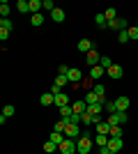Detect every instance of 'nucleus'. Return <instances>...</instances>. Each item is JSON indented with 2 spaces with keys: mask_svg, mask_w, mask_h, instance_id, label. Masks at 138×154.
Returning a JSON list of instances; mask_svg holds the SVG:
<instances>
[{
  "mask_svg": "<svg viewBox=\"0 0 138 154\" xmlns=\"http://www.w3.org/2000/svg\"><path fill=\"white\" fill-rule=\"evenodd\" d=\"M90 149H92V138H90V134H83L78 140H76V152L78 154H87Z\"/></svg>",
  "mask_w": 138,
  "mask_h": 154,
  "instance_id": "nucleus-1",
  "label": "nucleus"
},
{
  "mask_svg": "<svg viewBox=\"0 0 138 154\" xmlns=\"http://www.w3.org/2000/svg\"><path fill=\"white\" fill-rule=\"evenodd\" d=\"M127 120H129V115H127V113H122V110H118V113H113L106 122L111 124V127H115V124H127Z\"/></svg>",
  "mask_w": 138,
  "mask_h": 154,
  "instance_id": "nucleus-2",
  "label": "nucleus"
},
{
  "mask_svg": "<svg viewBox=\"0 0 138 154\" xmlns=\"http://www.w3.org/2000/svg\"><path fill=\"white\" fill-rule=\"evenodd\" d=\"M60 154H76V140H72V138H67L62 145H60V149H58Z\"/></svg>",
  "mask_w": 138,
  "mask_h": 154,
  "instance_id": "nucleus-3",
  "label": "nucleus"
},
{
  "mask_svg": "<svg viewBox=\"0 0 138 154\" xmlns=\"http://www.w3.org/2000/svg\"><path fill=\"white\" fill-rule=\"evenodd\" d=\"M106 28H113V30H118V32H124V30H129L127 28V21L124 19H115V21H111Z\"/></svg>",
  "mask_w": 138,
  "mask_h": 154,
  "instance_id": "nucleus-4",
  "label": "nucleus"
},
{
  "mask_svg": "<svg viewBox=\"0 0 138 154\" xmlns=\"http://www.w3.org/2000/svg\"><path fill=\"white\" fill-rule=\"evenodd\" d=\"M106 147L111 149V152H120V149L124 147V143H122V138H108V145Z\"/></svg>",
  "mask_w": 138,
  "mask_h": 154,
  "instance_id": "nucleus-5",
  "label": "nucleus"
},
{
  "mask_svg": "<svg viewBox=\"0 0 138 154\" xmlns=\"http://www.w3.org/2000/svg\"><path fill=\"white\" fill-rule=\"evenodd\" d=\"M85 60H87V64H90V67H97V64L101 62V55H99V53L94 51V48H92V51L85 55Z\"/></svg>",
  "mask_w": 138,
  "mask_h": 154,
  "instance_id": "nucleus-6",
  "label": "nucleus"
},
{
  "mask_svg": "<svg viewBox=\"0 0 138 154\" xmlns=\"http://www.w3.org/2000/svg\"><path fill=\"white\" fill-rule=\"evenodd\" d=\"M65 136H67V138H72V140H78V124H67Z\"/></svg>",
  "mask_w": 138,
  "mask_h": 154,
  "instance_id": "nucleus-7",
  "label": "nucleus"
},
{
  "mask_svg": "<svg viewBox=\"0 0 138 154\" xmlns=\"http://www.w3.org/2000/svg\"><path fill=\"white\" fill-rule=\"evenodd\" d=\"M106 74H108L111 78H115V81H118V78H122V76H124V69H122L120 64H113V67H111L108 71H106Z\"/></svg>",
  "mask_w": 138,
  "mask_h": 154,
  "instance_id": "nucleus-8",
  "label": "nucleus"
},
{
  "mask_svg": "<svg viewBox=\"0 0 138 154\" xmlns=\"http://www.w3.org/2000/svg\"><path fill=\"white\" fill-rule=\"evenodd\" d=\"M72 108H74V113H76V115H83V113H87V103H85V99H78L76 103H72Z\"/></svg>",
  "mask_w": 138,
  "mask_h": 154,
  "instance_id": "nucleus-9",
  "label": "nucleus"
},
{
  "mask_svg": "<svg viewBox=\"0 0 138 154\" xmlns=\"http://www.w3.org/2000/svg\"><path fill=\"white\" fill-rule=\"evenodd\" d=\"M115 108L127 113V108H129V97H118V99H115Z\"/></svg>",
  "mask_w": 138,
  "mask_h": 154,
  "instance_id": "nucleus-10",
  "label": "nucleus"
},
{
  "mask_svg": "<svg viewBox=\"0 0 138 154\" xmlns=\"http://www.w3.org/2000/svg\"><path fill=\"white\" fill-rule=\"evenodd\" d=\"M53 106H58V108H62V106H69V97H67L65 92L55 94V103H53Z\"/></svg>",
  "mask_w": 138,
  "mask_h": 154,
  "instance_id": "nucleus-11",
  "label": "nucleus"
},
{
  "mask_svg": "<svg viewBox=\"0 0 138 154\" xmlns=\"http://www.w3.org/2000/svg\"><path fill=\"white\" fill-rule=\"evenodd\" d=\"M48 140H51V143H55V145L60 147V145H62V143L67 140V136H65V134H58V131H53V134L48 136Z\"/></svg>",
  "mask_w": 138,
  "mask_h": 154,
  "instance_id": "nucleus-12",
  "label": "nucleus"
},
{
  "mask_svg": "<svg viewBox=\"0 0 138 154\" xmlns=\"http://www.w3.org/2000/svg\"><path fill=\"white\" fill-rule=\"evenodd\" d=\"M92 92H94V94L99 97V101H101V103H106V99H104V97H106V88H104L101 83H97V85H94V88H92Z\"/></svg>",
  "mask_w": 138,
  "mask_h": 154,
  "instance_id": "nucleus-13",
  "label": "nucleus"
},
{
  "mask_svg": "<svg viewBox=\"0 0 138 154\" xmlns=\"http://www.w3.org/2000/svg\"><path fill=\"white\" fill-rule=\"evenodd\" d=\"M51 19L55 21V23H62V21H65L67 16H65V12H62L60 7H55V9H53V12H51Z\"/></svg>",
  "mask_w": 138,
  "mask_h": 154,
  "instance_id": "nucleus-14",
  "label": "nucleus"
},
{
  "mask_svg": "<svg viewBox=\"0 0 138 154\" xmlns=\"http://www.w3.org/2000/svg\"><path fill=\"white\" fill-rule=\"evenodd\" d=\"M104 74H106V69H101L99 64H97V67H92V69H90V78H92V81H99V78L104 76Z\"/></svg>",
  "mask_w": 138,
  "mask_h": 154,
  "instance_id": "nucleus-15",
  "label": "nucleus"
},
{
  "mask_svg": "<svg viewBox=\"0 0 138 154\" xmlns=\"http://www.w3.org/2000/svg\"><path fill=\"white\" fill-rule=\"evenodd\" d=\"M78 51L87 55V53L92 51V42H90V39H81V42H78Z\"/></svg>",
  "mask_w": 138,
  "mask_h": 154,
  "instance_id": "nucleus-16",
  "label": "nucleus"
},
{
  "mask_svg": "<svg viewBox=\"0 0 138 154\" xmlns=\"http://www.w3.org/2000/svg\"><path fill=\"white\" fill-rule=\"evenodd\" d=\"M16 9H19L21 14H30V2H28V0H19V2H16Z\"/></svg>",
  "mask_w": 138,
  "mask_h": 154,
  "instance_id": "nucleus-17",
  "label": "nucleus"
},
{
  "mask_svg": "<svg viewBox=\"0 0 138 154\" xmlns=\"http://www.w3.org/2000/svg\"><path fill=\"white\" fill-rule=\"evenodd\" d=\"M41 106H51V103H55V94H51V92H46V94H41Z\"/></svg>",
  "mask_w": 138,
  "mask_h": 154,
  "instance_id": "nucleus-18",
  "label": "nucleus"
},
{
  "mask_svg": "<svg viewBox=\"0 0 138 154\" xmlns=\"http://www.w3.org/2000/svg\"><path fill=\"white\" fill-rule=\"evenodd\" d=\"M108 131H111V124H108V122H101V120H99V122H97V134L108 136Z\"/></svg>",
  "mask_w": 138,
  "mask_h": 154,
  "instance_id": "nucleus-19",
  "label": "nucleus"
},
{
  "mask_svg": "<svg viewBox=\"0 0 138 154\" xmlns=\"http://www.w3.org/2000/svg\"><path fill=\"white\" fill-rule=\"evenodd\" d=\"M108 136H111V138H122V124H115V127H111Z\"/></svg>",
  "mask_w": 138,
  "mask_h": 154,
  "instance_id": "nucleus-20",
  "label": "nucleus"
},
{
  "mask_svg": "<svg viewBox=\"0 0 138 154\" xmlns=\"http://www.w3.org/2000/svg\"><path fill=\"white\" fill-rule=\"evenodd\" d=\"M9 9H12V7H9V2H7V0H2V2H0V16H2V19H7V16H9Z\"/></svg>",
  "mask_w": 138,
  "mask_h": 154,
  "instance_id": "nucleus-21",
  "label": "nucleus"
},
{
  "mask_svg": "<svg viewBox=\"0 0 138 154\" xmlns=\"http://www.w3.org/2000/svg\"><path fill=\"white\" fill-rule=\"evenodd\" d=\"M67 78L78 83V81H81V71H78V69H72V67H69V71H67Z\"/></svg>",
  "mask_w": 138,
  "mask_h": 154,
  "instance_id": "nucleus-22",
  "label": "nucleus"
},
{
  "mask_svg": "<svg viewBox=\"0 0 138 154\" xmlns=\"http://www.w3.org/2000/svg\"><path fill=\"white\" fill-rule=\"evenodd\" d=\"M81 122L90 127V124H94V122H97V117H94V115H90V113H83V115H81Z\"/></svg>",
  "mask_w": 138,
  "mask_h": 154,
  "instance_id": "nucleus-23",
  "label": "nucleus"
},
{
  "mask_svg": "<svg viewBox=\"0 0 138 154\" xmlns=\"http://www.w3.org/2000/svg\"><path fill=\"white\" fill-rule=\"evenodd\" d=\"M99 67L108 71V69H111V67H113V60L108 58V55H101V62H99Z\"/></svg>",
  "mask_w": 138,
  "mask_h": 154,
  "instance_id": "nucleus-24",
  "label": "nucleus"
},
{
  "mask_svg": "<svg viewBox=\"0 0 138 154\" xmlns=\"http://www.w3.org/2000/svg\"><path fill=\"white\" fill-rule=\"evenodd\" d=\"M85 103L92 106V103H101V101H99V97L94 94V92H87V94H85Z\"/></svg>",
  "mask_w": 138,
  "mask_h": 154,
  "instance_id": "nucleus-25",
  "label": "nucleus"
},
{
  "mask_svg": "<svg viewBox=\"0 0 138 154\" xmlns=\"http://www.w3.org/2000/svg\"><path fill=\"white\" fill-rule=\"evenodd\" d=\"M94 23H97L99 28H106V26H108V21H106L104 12H101V14H97V16H94Z\"/></svg>",
  "mask_w": 138,
  "mask_h": 154,
  "instance_id": "nucleus-26",
  "label": "nucleus"
},
{
  "mask_svg": "<svg viewBox=\"0 0 138 154\" xmlns=\"http://www.w3.org/2000/svg\"><path fill=\"white\" fill-rule=\"evenodd\" d=\"M60 115H62V120H67V117L74 115V108L72 106H62V108H60Z\"/></svg>",
  "mask_w": 138,
  "mask_h": 154,
  "instance_id": "nucleus-27",
  "label": "nucleus"
},
{
  "mask_svg": "<svg viewBox=\"0 0 138 154\" xmlns=\"http://www.w3.org/2000/svg\"><path fill=\"white\" fill-rule=\"evenodd\" d=\"M58 145H55V143H51V140H46L44 143V152H48V154H53V152H58Z\"/></svg>",
  "mask_w": 138,
  "mask_h": 154,
  "instance_id": "nucleus-28",
  "label": "nucleus"
},
{
  "mask_svg": "<svg viewBox=\"0 0 138 154\" xmlns=\"http://www.w3.org/2000/svg\"><path fill=\"white\" fill-rule=\"evenodd\" d=\"M65 129H67V120H60V122H55L53 131H58V134H65Z\"/></svg>",
  "mask_w": 138,
  "mask_h": 154,
  "instance_id": "nucleus-29",
  "label": "nucleus"
},
{
  "mask_svg": "<svg viewBox=\"0 0 138 154\" xmlns=\"http://www.w3.org/2000/svg\"><path fill=\"white\" fill-rule=\"evenodd\" d=\"M30 23H32V26H41V23H44V16H41V14H32V16H30Z\"/></svg>",
  "mask_w": 138,
  "mask_h": 154,
  "instance_id": "nucleus-30",
  "label": "nucleus"
},
{
  "mask_svg": "<svg viewBox=\"0 0 138 154\" xmlns=\"http://www.w3.org/2000/svg\"><path fill=\"white\" fill-rule=\"evenodd\" d=\"M0 28H2V30H9L12 32V28H14V23L9 19H0Z\"/></svg>",
  "mask_w": 138,
  "mask_h": 154,
  "instance_id": "nucleus-31",
  "label": "nucleus"
},
{
  "mask_svg": "<svg viewBox=\"0 0 138 154\" xmlns=\"http://www.w3.org/2000/svg\"><path fill=\"white\" fill-rule=\"evenodd\" d=\"M69 83V78L65 76V74H58V78H55V85H58V88H62V85H67Z\"/></svg>",
  "mask_w": 138,
  "mask_h": 154,
  "instance_id": "nucleus-32",
  "label": "nucleus"
},
{
  "mask_svg": "<svg viewBox=\"0 0 138 154\" xmlns=\"http://www.w3.org/2000/svg\"><path fill=\"white\" fill-rule=\"evenodd\" d=\"M97 145H99V147H106V145H108V136L99 134V136H97Z\"/></svg>",
  "mask_w": 138,
  "mask_h": 154,
  "instance_id": "nucleus-33",
  "label": "nucleus"
},
{
  "mask_svg": "<svg viewBox=\"0 0 138 154\" xmlns=\"http://www.w3.org/2000/svg\"><path fill=\"white\" fill-rule=\"evenodd\" d=\"M104 16H106V21H108V23H111V21H115V9H113V7H108V9L104 12Z\"/></svg>",
  "mask_w": 138,
  "mask_h": 154,
  "instance_id": "nucleus-34",
  "label": "nucleus"
},
{
  "mask_svg": "<svg viewBox=\"0 0 138 154\" xmlns=\"http://www.w3.org/2000/svg\"><path fill=\"white\" fill-rule=\"evenodd\" d=\"M104 110H108L111 115H113V113H118V108H115V101H106V103H104Z\"/></svg>",
  "mask_w": 138,
  "mask_h": 154,
  "instance_id": "nucleus-35",
  "label": "nucleus"
},
{
  "mask_svg": "<svg viewBox=\"0 0 138 154\" xmlns=\"http://www.w3.org/2000/svg\"><path fill=\"white\" fill-rule=\"evenodd\" d=\"M14 113H16V108H14V106H5V108H2V117H12Z\"/></svg>",
  "mask_w": 138,
  "mask_h": 154,
  "instance_id": "nucleus-36",
  "label": "nucleus"
},
{
  "mask_svg": "<svg viewBox=\"0 0 138 154\" xmlns=\"http://www.w3.org/2000/svg\"><path fill=\"white\" fill-rule=\"evenodd\" d=\"M127 32H129V39H133V42L138 39V26H131V28H129Z\"/></svg>",
  "mask_w": 138,
  "mask_h": 154,
  "instance_id": "nucleus-37",
  "label": "nucleus"
},
{
  "mask_svg": "<svg viewBox=\"0 0 138 154\" xmlns=\"http://www.w3.org/2000/svg\"><path fill=\"white\" fill-rule=\"evenodd\" d=\"M118 39H120V42H122V44H124V42H129V32H120V35H118Z\"/></svg>",
  "mask_w": 138,
  "mask_h": 154,
  "instance_id": "nucleus-38",
  "label": "nucleus"
},
{
  "mask_svg": "<svg viewBox=\"0 0 138 154\" xmlns=\"http://www.w3.org/2000/svg\"><path fill=\"white\" fill-rule=\"evenodd\" d=\"M44 9H48V12H53V9H55L53 0H44Z\"/></svg>",
  "mask_w": 138,
  "mask_h": 154,
  "instance_id": "nucleus-39",
  "label": "nucleus"
},
{
  "mask_svg": "<svg viewBox=\"0 0 138 154\" xmlns=\"http://www.w3.org/2000/svg\"><path fill=\"white\" fill-rule=\"evenodd\" d=\"M0 39L7 42V39H9V30H2V28H0Z\"/></svg>",
  "mask_w": 138,
  "mask_h": 154,
  "instance_id": "nucleus-40",
  "label": "nucleus"
},
{
  "mask_svg": "<svg viewBox=\"0 0 138 154\" xmlns=\"http://www.w3.org/2000/svg\"><path fill=\"white\" fill-rule=\"evenodd\" d=\"M67 71H69L67 64H60V67H58V74H65V76H67Z\"/></svg>",
  "mask_w": 138,
  "mask_h": 154,
  "instance_id": "nucleus-41",
  "label": "nucleus"
},
{
  "mask_svg": "<svg viewBox=\"0 0 138 154\" xmlns=\"http://www.w3.org/2000/svg\"><path fill=\"white\" fill-rule=\"evenodd\" d=\"M108 154H120V152H108Z\"/></svg>",
  "mask_w": 138,
  "mask_h": 154,
  "instance_id": "nucleus-42",
  "label": "nucleus"
}]
</instances>
